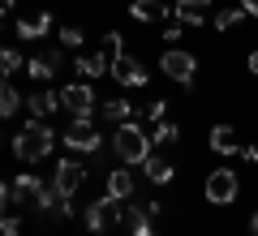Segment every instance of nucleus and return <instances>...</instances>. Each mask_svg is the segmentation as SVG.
I'll use <instances>...</instances> for the list:
<instances>
[{
    "label": "nucleus",
    "instance_id": "nucleus-1",
    "mask_svg": "<svg viewBox=\"0 0 258 236\" xmlns=\"http://www.w3.org/2000/svg\"><path fill=\"white\" fill-rule=\"evenodd\" d=\"M52 142H56V133L43 120H26V129L13 137V154H18L22 164H39V159L52 154Z\"/></svg>",
    "mask_w": 258,
    "mask_h": 236
},
{
    "label": "nucleus",
    "instance_id": "nucleus-2",
    "mask_svg": "<svg viewBox=\"0 0 258 236\" xmlns=\"http://www.w3.org/2000/svg\"><path fill=\"white\" fill-rule=\"evenodd\" d=\"M112 150H116L125 164H142V159L151 154V137L138 129V120H125V125L112 133Z\"/></svg>",
    "mask_w": 258,
    "mask_h": 236
},
{
    "label": "nucleus",
    "instance_id": "nucleus-3",
    "mask_svg": "<svg viewBox=\"0 0 258 236\" xmlns=\"http://www.w3.org/2000/svg\"><path fill=\"white\" fill-rule=\"evenodd\" d=\"M120 215H125V206H120V198H99V202H91L86 206V227L91 232H112V227L120 223Z\"/></svg>",
    "mask_w": 258,
    "mask_h": 236
},
{
    "label": "nucleus",
    "instance_id": "nucleus-4",
    "mask_svg": "<svg viewBox=\"0 0 258 236\" xmlns=\"http://www.w3.org/2000/svg\"><path fill=\"white\" fill-rule=\"evenodd\" d=\"M155 219H159V202H142V206H125L120 223L129 227V236H155Z\"/></svg>",
    "mask_w": 258,
    "mask_h": 236
},
{
    "label": "nucleus",
    "instance_id": "nucleus-5",
    "mask_svg": "<svg viewBox=\"0 0 258 236\" xmlns=\"http://www.w3.org/2000/svg\"><path fill=\"white\" fill-rule=\"evenodd\" d=\"M237 172L232 168H215L211 176H207V202H215V206H228L232 198H237Z\"/></svg>",
    "mask_w": 258,
    "mask_h": 236
},
{
    "label": "nucleus",
    "instance_id": "nucleus-6",
    "mask_svg": "<svg viewBox=\"0 0 258 236\" xmlns=\"http://www.w3.org/2000/svg\"><path fill=\"white\" fill-rule=\"evenodd\" d=\"M64 146L95 154V150H99V129H95V120L91 116H74V125L64 129Z\"/></svg>",
    "mask_w": 258,
    "mask_h": 236
},
{
    "label": "nucleus",
    "instance_id": "nucleus-7",
    "mask_svg": "<svg viewBox=\"0 0 258 236\" xmlns=\"http://www.w3.org/2000/svg\"><path fill=\"white\" fill-rule=\"evenodd\" d=\"M164 73L172 77V82H181V86H189L194 82V73H198V60H194L189 52H164Z\"/></svg>",
    "mask_w": 258,
    "mask_h": 236
},
{
    "label": "nucleus",
    "instance_id": "nucleus-8",
    "mask_svg": "<svg viewBox=\"0 0 258 236\" xmlns=\"http://www.w3.org/2000/svg\"><path fill=\"white\" fill-rule=\"evenodd\" d=\"M112 77H116L120 86H147V77H151V73L142 69V64L134 60L129 52H120L116 60H112Z\"/></svg>",
    "mask_w": 258,
    "mask_h": 236
},
{
    "label": "nucleus",
    "instance_id": "nucleus-9",
    "mask_svg": "<svg viewBox=\"0 0 258 236\" xmlns=\"http://www.w3.org/2000/svg\"><path fill=\"white\" fill-rule=\"evenodd\" d=\"M82 164L78 159H60V168H56V176H52V185L60 189V198H74L78 193V185H82Z\"/></svg>",
    "mask_w": 258,
    "mask_h": 236
},
{
    "label": "nucleus",
    "instance_id": "nucleus-10",
    "mask_svg": "<svg viewBox=\"0 0 258 236\" xmlns=\"http://www.w3.org/2000/svg\"><path fill=\"white\" fill-rule=\"evenodd\" d=\"M60 103L74 112V116H91L95 91H91V86H82V82H78V86H64V91H60Z\"/></svg>",
    "mask_w": 258,
    "mask_h": 236
},
{
    "label": "nucleus",
    "instance_id": "nucleus-11",
    "mask_svg": "<svg viewBox=\"0 0 258 236\" xmlns=\"http://www.w3.org/2000/svg\"><path fill=\"white\" fill-rule=\"evenodd\" d=\"M47 30H52V13H43V9H30V13L18 18V35L22 39H43Z\"/></svg>",
    "mask_w": 258,
    "mask_h": 236
},
{
    "label": "nucleus",
    "instance_id": "nucleus-12",
    "mask_svg": "<svg viewBox=\"0 0 258 236\" xmlns=\"http://www.w3.org/2000/svg\"><path fill=\"white\" fill-rule=\"evenodd\" d=\"M74 69L82 73V77H99V73H108V69H112V56L103 52V47H95V52H78Z\"/></svg>",
    "mask_w": 258,
    "mask_h": 236
},
{
    "label": "nucleus",
    "instance_id": "nucleus-13",
    "mask_svg": "<svg viewBox=\"0 0 258 236\" xmlns=\"http://www.w3.org/2000/svg\"><path fill=\"white\" fill-rule=\"evenodd\" d=\"M211 13V0H176V22L181 26H203Z\"/></svg>",
    "mask_w": 258,
    "mask_h": 236
},
{
    "label": "nucleus",
    "instance_id": "nucleus-14",
    "mask_svg": "<svg viewBox=\"0 0 258 236\" xmlns=\"http://www.w3.org/2000/svg\"><path fill=\"white\" fill-rule=\"evenodd\" d=\"M129 13L138 22H164V18H176V9H168L164 0H134L129 5Z\"/></svg>",
    "mask_w": 258,
    "mask_h": 236
},
{
    "label": "nucleus",
    "instance_id": "nucleus-15",
    "mask_svg": "<svg viewBox=\"0 0 258 236\" xmlns=\"http://www.w3.org/2000/svg\"><path fill=\"white\" fill-rule=\"evenodd\" d=\"M56 69H60V52H43V56H35V60H26V73L35 82H47Z\"/></svg>",
    "mask_w": 258,
    "mask_h": 236
},
{
    "label": "nucleus",
    "instance_id": "nucleus-16",
    "mask_svg": "<svg viewBox=\"0 0 258 236\" xmlns=\"http://www.w3.org/2000/svg\"><path fill=\"white\" fill-rule=\"evenodd\" d=\"M26 108H30V116H35V120H43V116H52L56 108H64V103H60V95H56V91H39V95H30V99H26Z\"/></svg>",
    "mask_w": 258,
    "mask_h": 236
},
{
    "label": "nucleus",
    "instance_id": "nucleus-17",
    "mask_svg": "<svg viewBox=\"0 0 258 236\" xmlns=\"http://www.w3.org/2000/svg\"><path fill=\"white\" fill-rule=\"evenodd\" d=\"M211 150H220V154L241 150V142H237V133H232V125H215V129H211Z\"/></svg>",
    "mask_w": 258,
    "mask_h": 236
},
{
    "label": "nucleus",
    "instance_id": "nucleus-18",
    "mask_svg": "<svg viewBox=\"0 0 258 236\" xmlns=\"http://www.w3.org/2000/svg\"><path fill=\"white\" fill-rule=\"evenodd\" d=\"M108 193H112V198H120V202L134 198V176H129V168H120V172L108 176Z\"/></svg>",
    "mask_w": 258,
    "mask_h": 236
},
{
    "label": "nucleus",
    "instance_id": "nucleus-19",
    "mask_svg": "<svg viewBox=\"0 0 258 236\" xmlns=\"http://www.w3.org/2000/svg\"><path fill=\"white\" fill-rule=\"evenodd\" d=\"M142 168H147V176H151L155 185H168V181H172V168H168L159 154H147V159H142Z\"/></svg>",
    "mask_w": 258,
    "mask_h": 236
},
{
    "label": "nucleus",
    "instance_id": "nucleus-20",
    "mask_svg": "<svg viewBox=\"0 0 258 236\" xmlns=\"http://www.w3.org/2000/svg\"><path fill=\"white\" fill-rule=\"evenodd\" d=\"M245 18H249L245 5H237V9H220V13H215V30H232V26H241Z\"/></svg>",
    "mask_w": 258,
    "mask_h": 236
},
{
    "label": "nucleus",
    "instance_id": "nucleus-21",
    "mask_svg": "<svg viewBox=\"0 0 258 236\" xmlns=\"http://www.w3.org/2000/svg\"><path fill=\"white\" fill-rule=\"evenodd\" d=\"M103 116L116 120V125H125V120H134V108H129L125 99H108V103H103Z\"/></svg>",
    "mask_w": 258,
    "mask_h": 236
},
{
    "label": "nucleus",
    "instance_id": "nucleus-22",
    "mask_svg": "<svg viewBox=\"0 0 258 236\" xmlns=\"http://www.w3.org/2000/svg\"><path fill=\"white\" fill-rule=\"evenodd\" d=\"M176 137H181V129H176L172 120H159V125H155V133H151V142H155V146H172Z\"/></svg>",
    "mask_w": 258,
    "mask_h": 236
},
{
    "label": "nucleus",
    "instance_id": "nucleus-23",
    "mask_svg": "<svg viewBox=\"0 0 258 236\" xmlns=\"http://www.w3.org/2000/svg\"><path fill=\"white\" fill-rule=\"evenodd\" d=\"M18 108H22V95L13 91V86H5V91H0V116H13Z\"/></svg>",
    "mask_w": 258,
    "mask_h": 236
},
{
    "label": "nucleus",
    "instance_id": "nucleus-24",
    "mask_svg": "<svg viewBox=\"0 0 258 236\" xmlns=\"http://www.w3.org/2000/svg\"><path fill=\"white\" fill-rule=\"evenodd\" d=\"M0 202H5V206H22V193H18V185H13V181L0 185Z\"/></svg>",
    "mask_w": 258,
    "mask_h": 236
},
{
    "label": "nucleus",
    "instance_id": "nucleus-25",
    "mask_svg": "<svg viewBox=\"0 0 258 236\" xmlns=\"http://www.w3.org/2000/svg\"><path fill=\"white\" fill-rule=\"evenodd\" d=\"M0 69H5V73H18L22 69V56L13 52V47H5V52H0Z\"/></svg>",
    "mask_w": 258,
    "mask_h": 236
},
{
    "label": "nucleus",
    "instance_id": "nucleus-26",
    "mask_svg": "<svg viewBox=\"0 0 258 236\" xmlns=\"http://www.w3.org/2000/svg\"><path fill=\"white\" fill-rule=\"evenodd\" d=\"M60 43L64 47H82V30L78 26H60Z\"/></svg>",
    "mask_w": 258,
    "mask_h": 236
},
{
    "label": "nucleus",
    "instance_id": "nucleus-27",
    "mask_svg": "<svg viewBox=\"0 0 258 236\" xmlns=\"http://www.w3.org/2000/svg\"><path fill=\"white\" fill-rule=\"evenodd\" d=\"M18 232H22L18 215H5V219H0V236H18Z\"/></svg>",
    "mask_w": 258,
    "mask_h": 236
},
{
    "label": "nucleus",
    "instance_id": "nucleus-28",
    "mask_svg": "<svg viewBox=\"0 0 258 236\" xmlns=\"http://www.w3.org/2000/svg\"><path fill=\"white\" fill-rule=\"evenodd\" d=\"M103 52L116 60V56H120V35H103Z\"/></svg>",
    "mask_w": 258,
    "mask_h": 236
},
{
    "label": "nucleus",
    "instance_id": "nucleus-29",
    "mask_svg": "<svg viewBox=\"0 0 258 236\" xmlns=\"http://www.w3.org/2000/svg\"><path fill=\"white\" fill-rule=\"evenodd\" d=\"M164 108H168L164 99H155V103H147V116H151V120H155V125H159V120H164Z\"/></svg>",
    "mask_w": 258,
    "mask_h": 236
},
{
    "label": "nucleus",
    "instance_id": "nucleus-30",
    "mask_svg": "<svg viewBox=\"0 0 258 236\" xmlns=\"http://www.w3.org/2000/svg\"><path fill=\"white\" fill-rule=\"evenodd\" d=\"M237 154H241V159H245V164H258V146H241Z\"/></svg>",
    "mask_w": 258,
    "mask_h": 236
},
{
    "label": "nucleus",
    "instance_id": "nucleus-31",
    "mask_svg": "<svg viewBox=\"0 0 258 236\" xmlns=\"http://www.w3.org/2000/svg\"><path fill=\"white\" fill-rule=\"evenodd\" d=\"M241 5L249 9V18H258V0H241Z\"/></svg>",
    "mask_w": 258,
    "mask_h": 236
},
{
    "label": "nucleus",
    "instance_id": "nucleus-32",
    "mask_svg": "<svg viewBox=\"0 0 258 236\" xmlns=\"http://www.w3.org/2000/svg\"><path fill=\"white\" fill-rule=\"evenodd\" d=\"M249 73H258V47L249 52Z\"/></svg>",
    "mask_w": 258,
    "mask_h": 236
},
{
    "label": "nucleus",
    "instance_id": "nucleus-33",
    "mask_svg": "<svg viewBox=\"0 0 258 236\" xmlns=\"http://www.w3.org/2000/svg\"><path fill=\"white\" fill-rule=\"evenodd\" d=\"M13 9V0H0V13H9Z\"/></svg>",
    "mask_w": 258,
    "mask_h": 236
},
{
    "label": "nucleus",
    "instance_id": "nucleus-34",
    "mask_svg": "<svg viewBox=\"0 0 258 236\" xmlns=\"http://www.w3.org/2000/svg\"><path fill=\"white\" fill-rule=\"evenodd\" d=\"M249 232H254V236H258V215H254V219H249Z\"/></svg>",
    "mask_w": 258,
    "mask_h": 236
}]
</instances>
